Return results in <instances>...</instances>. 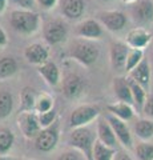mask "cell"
<instances>
[{
  "label": "cell",
  "instance_id": "cell-1",
  "mask_svg": "<svg viewBox=\"0 0 153 160\" xmlns=\"http://www.w3.org/2000/svg\"><path fill=\"white\" fill-rule=\"evenodd\" d=\"M9 26L19 35L31 36L40 29L41 19L40 15L33 9L17 8L9 13Z\"/></svg>",
  "mask_w": 153,
  "mask_h": 160
},
{
  "label": "cell",
  "instance_id": "cell-2",
  "mask_svg": "<svg viewBox=\"0 0 153 160\" xmlns=\"http://www.w3.org/2000/svg\"><path fill=\"white\" fill-rule=\"evenodd\" d=\"M69 56L84 67L93 66L100 56V47L93 40L77 39L69 47Z\"/></svg>",
  "mask_w": 153,
  "mask_h": 160
},
{
  "label": "cell",
  "instance_id": "cell-3",
  "mask_svg": "<svg viewBox=\"0 0 153 160\" xmlns=\"http://www.w3.org/2000/svg\"><path fill=\"white\" fill-rule=\"evenodd\" d=\"M95 133L92 129L88 127H81V128H75L68 136V146L72 147L73 149L79 151L85 160H95L93 158V147H95L96 142Z\"/></svg>",
  "mask_w": 153,
  "mask_h": 160
},
{
  "label": "cell",
  "instance_id": "cell-4",
  "mask_svg": "<svg viewBox=\"0 0 153 160\" xmlns=\"http://www.w3.org/2000/svg\"><path fill=\"white\" fill-rule=\"evenodd\" d=\"M101 109L98 106L95 104H81V106L76 107L69 115V127L72 129L75 128H81V127H88V124L95 122L100 118Z\"/></svg>",
  "mask_w": 153,
  "mask_h": 160
},
{
  "label": "cell",
  "instance_id": "cell-5",
  "mask_svg": "<svg viewBox=\"0 0 153 160\" xmlns=\"http://www.w3.org/2000/svg\"><path fill=\"white\" fill-rule=\"evenodd\" d=\"M68 36V26L63 19H49L43 26V38L49 46H57L65 42Z\"/></svg>",
  "mask_w": 153,
  "mask_h": 160
},
{
  "label": "cell",
  "instance_id": "cell-6",
  "mask_svg": "<svg viewBox=\"0 0 153 160\" xmlns=\"http://www.w3.org/2000/svg\"><path fill=\"white\" fill-rule=\"evenodd\" d=\"M59 139H60V124H59V120H56L52 126L41 128V131L33 140H35V147L37 151L47 153L56 148Z\"/></svg>",
  "mask_w": 153,
  "mask_h": 160
},
{
  "label": "cell",
  "instance_id": "cell-7",
  "mask_svg": "<svg viewBox=\"0 0 153 160\" xmlns=\"http://www.w3.org/2000/svg\"><path fill=\"white\" fill-rule=\"evenodd\" d=\"M96 19L103 24V27L109 32H121L128 24V16L117 9H107L98 11Z\"/></svg>",
  "mask_w": 153,
  "mask_h": 160
},
{
  "label": "cell",
  "instance_id": "cell-8",
  "mask_svg": "<svg viewBox=\"0 0 153 160\" xmlns=\"http://www.w3.org/2000/svg\"><path fill=\"white\" fill-rule=\"evenodd\" d=\"M17 127L22 131L23 136L27 139H35L41 131V126L39 122V115L36 111L19 112L16 119Z\"/></svg>",
  "mask_w": 153,
  "mask_h": 160
},
{
  "label": "cell",
  "instance_id": "cell-9",
  "mask_svg": "<svg viewBox=\"0 0 153 160\" xmlns=\"http://www.w3.org/2000/svg\"><path fill=\"white\" fill-rule=\"evenodd\" d=\"M129 15L140 27L151 26L153 23V0H137L131 4Z\"/></svg>",
  "mask_w": 153,
  "mask_h": 160
},
{
  "label": "cell",
  "instance_id": "cell-10",
  "mask_svg": "<svg viewBox=\"0 0 153 160\" xmlns=\"http://www.w3.org/2000/svg\"><path fill=\"white\" fill-rule=\"evenodd\" d=\"M131 47L125 42L121 40H113L109 46V63L113 71L122 72L125 71L127 56Z\"/></svg>",
  "mask_w": 153,
  "mask_h": 160
},
{
  "label": "cell",
  "instance_id": "cell-11",
  "mask_svg": "<svg viewBox=\"0 0 153 160\" xmlns=\"http://www.w3.org/2000/svg\"><path fill=\"white\" fill-rule=\"evenodd\" d=\"M75 32L79 38L87 40H100L104 38V27L103 24L95 18H89L80 22L76 26Z\"/></svg>",
  "mask_w": 153,
  "mask_h": 160
},
{
  "label": "cell",
  "instance_id": "cell-12",
  "mask_svg": "<svg viewBox=\"0 0 153 160\" xmlns=\"http://www.w3.org/2000/svg\"><path fill=\"white\" fill-rule=\"evenodd\" d=\"M61 91L67 99H77L85 91V82L77 73H68L63 79Z\"/></svg>",
  "mask_w": 153,
  "mask_h": 160
},
{
  "label": "cell",
  "instance_id": "cell-13",
  "mask_svg": "<svg viewBox=\"0 0 153 160\" xmlns=\"http://www.w3.org/2000/svg\"><path fill=\"white\" fill-rule=\"evenodd\" d=\"M105 118H107L108 122L111 123L113 131L116 133L118 143H120L124 148H132L133 147V138H132L129 127L127 126V122L116 118L115 115H112V113H108Z\"/></svg>",
  "mask_w": 153,
  "mask_h": 160
},
{
  "label": "cell",
  "instance_id": "cell-14",
  "mask_svg": "<svg viewBox=\"0 0 153 160\" xmlns=\"http://www.w3.org/2000/svg\"><path fill=\"white\" fill-rule=\"evenodd\" d=\"M152 33L144 27L132 28L125 36V43L131 48L136 49H145L152 42Z\"/></svg>",
  "mask_w": 153,
  "mask_h": 160
},
{
  "label": "cell",
  "instance_id": "cell-15",
  "mask_svg": "<svg viewBox=\"0 0 153 160\" xmlns=\"http://www.w3.org/2000/svg\"><path fill=\"white\" fill-rule=\"evenodd\" d=\"M24 58L33 66H41L49 60V49L41 43H32L24 49Z\"/></svg>",
  "mask_w": 153,
  "mask_h": 160
},
{
  "label": "cell",
  "instance_id": "cell-16",
  "mask_svg": "<svg viewBox=\"0 0 153 160\" xmlns=\"http://www.w3.org/2000/svg\"><path fill=\"white\" fill-rule=\"evenodd\" d=\"M128 78L135 80V82L139 83L141 87H144L146 91H149L151 80H152V69H151L149 62H148L146 59H144L139 66L128 72Z\"/></svg>",
  "mask_w": 153,
  "mask_h": 160
},
{
  "label": "cell",
  "instance_id": "cell-17",
  "mask_svg": "<svg viewBox=\"0 0 153 160\" xmlns=\"http://www.w3.org/2000/svg\"><path fill=\"white\" fill-rule=\"evenodd\" d=\"M96 135H97V140H100V142L104 143L105 146L116 148V144L118 143V140L116 138V133L113 131L111 123L107 120V118H98L97 119Z\"/></svg>",
  "mask_w": 153,
  "mask_h": 160
},
{
  "label": "cell",
  "instance_id": "cell-18",
  "mask_svg": "<svg viewBox=\"0 0 153 160\" xmlns=\"http://www.w3.org/2000/svg\"><path fill=\"white\" fill-rule=\"evenodd\" d=\"M60 11L64 18L69 20H79L85 12V2L84 0H61Z\"/></svg>",
  "mask_w": 153,
  "mask_h": 160
},
{
  "label": "cell",
  "instance_id": "cell-19",
  "mask_svg": "<svg viewBox=\"0 0 153 160\" xmlns=\"http://www.w3.org/2000/svg\"><path fill=\"white\" fill-rule=\"evenodd\" d=\"M37 73L45 80V83L51 87H57L61 83V73L57 64L48 60L47 63L37 67Z\"/></svg>",
  "mask_w": 153,
  "mask_h": 160
},
{
  "label": "cell",
  "instance_id": "cell-20",
  "mask_svg": "<svg viewBox=\"0 0 153 160\" xmlns=\"http://www.w3.org/2000/svg\"><path fill=\"white\" fill-rule=\"evenodd\" d=\"M112 89H113V93H115V96L118 102L129 103L133 106L132 89L129 86V82H128V78L116 76L112 82Z\"/></svg>",
  "mask_w": 153,
  "mask_h": 160
},
{
  "label": "cell",
  "instance_id": "cell-21",
  "mask_svg": "<svg viewBox=\"0 0 153 160\" xmlns=\"http://www.w3.org/2000/svg\"><path fill=\"white\" fill-rule=\"evenodd\" d=\"M107 111H108V113L115 115L116 118L124 120V122H129V120H132L136 115L135 106H132V104H129V103H124V102H117V103L108 104Z\"/></svg>",
  "mask_w": 153,
  "mask_h": 160
},
{
  "label": "cell",
  "instance_id": "cell-22",
  "mask_svg": "<svg viewBox=\"0 0 153 160\" xmlns=\"http://www.w3.org/2000/svg\"><path fill=\"white\" fill-rule=\"evenodd\" d=\"M133 133L141 142H149L153 138V120L148 118L137 119L133 126Z\"/></svg>",
  "mask_w": 153,
  "mask_h": 160
},
{
  "label": "cell",
  "instance_id": "cell-23",
  "mask_svg": "<svg viewBox=\"0 0 153 160\" xmlns=\"http://www.w3.org/2000/svg\"><path fill=\"white\" fill-rule=\"evenodd\" d=\"M128 82H129V86H131V89H132L133 106H135L137 112H141L142 107H144V104H145L146 96H148V93H149V92H148L144 87H141L139 83H136L135 80H132V79L128 78Z\"/></svg>",
  "mask_w": 153,
  "mask_h": 160
},
{
  "label": "cell",
  "instance_id": "cell-24",
  "mask_svg": "<svg viewBox=\"0 0 153 160\" xmlns=\"http://www.w3.org/2000/svg\"><path fill=\"white\" fill-rule=\"evenodd\" d=\"M37 93L32 87H24L20 92V107L19 112H26V111H35V104H36Z\"/></svg>",
  "mask_w": 153,
  "mask_h": 160
},
{
  "label": "cell",
  "instance_id": "cell-25",
  "mask_svg": "<svg viewBox=\"0 0 153 160\" xmlns=\"http://www.w3.org/2000/svg\"><path fill=\"white\" fill-rule=\"evenodd\" d=\"M13 95L8 89H0V120L9 118L13 111Z\"/></svg>",
  "mask_w": 153,
  "mask_h": 160
},
{
  "label": "cell",
  "instance_id": "cell-26",
  "mask_svg": "<svg viewBox=\"0 0 153 160\" xmlns=\"http://www.w3.org/2000/svg\"><path fill=\"white\" fill-rule=\"evenodd\" d=\"M19 69V63L13 56L0 58V79H8L13 76Z\"/></svg>",
  "mask_w": 153,
  "mask_h": 160
},
{
  "label": "cell",
  "instance_id": "cell-27",
  "mask_svg": "<svg viewBox=\"0 0 153 160\" xmlns=\"http://www.w3.org/2000/svg\"><path fill=\"white\" fill-rule=\"evenodd\" d=\"M15 144V135L9 128H0V156H6Z\"/></svg>",
  "mask_w": 153,
  "mask_h": 160
},
{
  "label": "cell",
  "instance_id": "cell-28",
  "mask_svg": "<svg viewBox=\"0 0 153 160\" xmlns=\"http://www.w3.org/2000/svg\"><path fill=\"white\" fill-rule=\"evenodd\" d=\"M116 152V148L105 146L100 140L95 142V147H93V158H95V160H113Z\"/></svg>",
  "mask_w": 153,
  "mask_h": 160
},
{
  "label": "cell",
  "instance_id": "cell-29",
  "mask_svg": "<svg viewBox=\"0 0 153 160\" xmlns=\"http://www.w3.org/2000/svg\"><path fill=\"white\" fill-rule=\"evenodd\" d=\"M53 108H55V99H53V96H51L47 92H41L37 95L36 104H35V111L37 113L51 111Z\"/></svg>",
  "mask_w": 153,
  "mask_h": 160
},
{
  "label": "cell",
  "instance_id": "cell-30",
  "mask_svg": "<svg viewBox=\"0 0 153 160\" xmlns=\"http://www.w3.org/2000/svg\"><path fill=\"white\" fill-rule=\"evenodd\" d=\"M135 155L137 160H153V143L140 142L135 147Z\"/></svg>",
  "mask_w": 153,
  "mask_h": 160
},
{
  "label": "cell",
  "instance_id": "cell-31",
  "mask_svg": "<svg viewBox=\"0 0 153 160\" xmlns=\"http://www.w3.org/2000/svg\"><path fill=\"white\" fill-rule=\"evenodd\" d=\"M144 60V49H136L131 48L127 56V64H125V71L129 72L135 67H137L139 64Z\"/></svg>",
  "mask_w": 153,
  "mask_h": 160
},
{
  "label": "cell",
  "instance_id": "cell-32",
  "mask_svg": "<svg viewBox=\"0 0 153 160\" xmlns=\"http://www.w3.org/2000/svg\"><path fill=\"white\" fill-rule=\"evenodd\" d=\"M37 115H39V122H40L41 128H45V127L52 126V124L57 120V111H56L55 108L51 109V111L41 112V113H37Z\"/></svg>",
  "mask_w": 153,
  "mask_h": 160
},
{
  "label": "cell",
  "instance_id": "cell-33",
  "mask_svg": "<svg viewBox=\"0 0 153 160\" xmlns=\"http://www.w3.org/2000/svg\"><path fill=\"white\" fill-rule=\"evenodd\" d=\"M83 159H85V158L79 151H76V149H69V151L61 152L55 160H83Z\"/></svg>",
  "mask_w": 153,
  "mask_h": 160
},
{
  "label": "cell",
  "instance_id": "cell-34",
  "mask_svg": "<svg viewBox=\"0 0 153 160\" xmlns=\"http://www.w3.org/2000/svg\"><path fill=\"white\" fill-rule=\"evenodd\" d=\"M141 113L144 115L145 118L153 120V93H148L146 100H145V104H144V107H142Z\"/></svg>",
  "mask_w": 153,
  "mask_h": 160
},
{
  "label": "cell",
  "instance_id": "cell-35",
  "mask_svg": "<svg viewBox=\"0 0 153 160\" xmlns=\"http://www.w3.org/2000/svg\"><path fill=\"white\" fill-rule=\"evenodd\" d=\"M12 2L23 9H33L36 0H12Z\"/></svg>",
  "mask_w": 153,
  "mask_h": 160
},
{
  "label": "cell",
  "instance_id": "cell-36",
  "mask_svg": "<svg viewBox=\"0 0 153 160\" xmlns=\"http://www.w3.org/2000/svg\"><path fill=\"white\" fill-rule=\"evenodd\" d=\"M59 0H36V3L40 6L43 9H45V11H49V9L55 8L56 4H57Z\"/></svg>",
  "mask_w": 153,
  "mask_h": 160
},
{
  "label": "cell",
  "instance_id": "cell-37",
  "mask_svg": "<svg viewBox=\"0 0 153 160\" xmlns=\"http://www.w3.org/2000/svg\"><path fill=\"white\" fill-rule=\"evenodd\" d=\"M8 44V36L7 32L3 29V27L0 26V47H6Z\"/></svg>",
  "mask_w": 153,
  "mask_h": 160
},
{
  "label": "cell",
  "instance_id": "cell-38",
  "mask_svg": "<svg viewBox=\"0 0 153 160\" xmlns=\"http://www.w3.org/2000/svg\"><path fill=\"white\" fill-rule=\"evenodd\" d=\"M113 160H133V159L125 151H117L116 155H115V159H113Z\"/></svg>",
  "mask_w": 153,
  "mask_h": 160
},
{
  "label": "cell",
  "instance_id": "cell-39",
  "mask_svg": "<svg viewBox=\"0 0 153 160\" xmlns=\"http://www.w3.org/2000/svg\"><path fill=\"white\" fill-rule=\"evenodd\" d=\"M6 7H7V0H0V13L6 11Z\"/></svg>",
  "mask_w": 153,
  "mask_h": 160
},
{
  "label": "cell",
  "instance_id": "cell-40",
  "mask_svg": "<svg viewBox=\"0 0 153 160\" xmlns=\"http://www.w3.org/2000/svg\"><path fill=\"white\" fill-rule=\"evenodd\" d=\"M122 3H125V4H133V3H136L137 0H121Z\"/></svg>",
  "mask_w": 153,
  "mask_h": 160
},
{
  "label": "cell",
  "instance_id": "cell-41",
  "mask_svg": "<svg viewBox=\"0 0 153 160\" xmlns=\"http://www.w3.org/2000/svg\"><path fill=\"white\" fill-rule=\"evenodd\" d=\"M100 2H113V0H100Z\"/></svg>",
  "mask_w": 153,
  "mask_h": 160
},
{
  "label": "cell",
  "instance_id": "cell-42",
  "mask_svg": "<svg viewBox=\"0 0 153 160\" xmlns=\"http://www.w3.org/2000/svg\"><path fill=\"white\" fill-rule=\"evenodd\" d=\"M152 58H153V47H152Z\"/></svg>",
  "mask_w": 153,
  "mask_h": 160
}]
</instances>
